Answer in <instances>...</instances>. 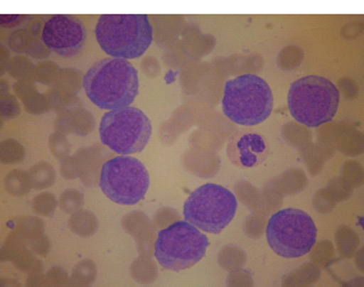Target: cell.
Returning <instances> with one entry per match:
<instances>
[{"mask_svg":"<svg viewBox=\"0 0 364 287\" xmlns=\"http://www.w3.org/2000/svg\"><path fill=\"white\" fill-rule=\"evenodd\" d=\"M0 19H1L3 27H14V26H18L21 23L23 17L22 16H13V14H9V16L1 14Z\"/></svg>","mask_w":364,"mask_h":287,"instance_id":"cell-12","label":"cell"},{"mask_svg":"<svg viewBox=\"0 0 364 287\" xmlns=\"http://www.w3.org/2000/svg\"><path fill=\"white\" fill-rule=\"evenodd\" d=\"M238 202L223 185L205 184L192 192L184 203V220L210 234H220L232 222Z\"/></svg>","mask_w":364,"mask_h":287,"instance_id":"cell-6","label":"cell"},{"mask_svg":"<svg viewBox=\"0 0 364 287\" xmlns=\"http://www.w3.org/2000/svg\"><path fill=\"white\" fill-rule=\"evenodd\" d=\"M208 237L198 227L178 221L159 232L155 243V256L164 269L183 271L193 267L208 251Z\"/></svg>","mask_w":364,"mask_h":287,"instance_id":"cell-5","label":"cell"},{"mask_svg":"<svg viewBox=\"0 0 364 287\" xmlns=\"http://www.w3.org/2000/svg\"><path fill=\"white\" fill-rule=\"evenodd\" d=\"M221 107L235 124L258 125L270 117L274 96L267 82L248 73L226 82Z\"/></svg>","mask_w":364,"mask_h":287,"instance_id":"cell-4","label":"cell"},{"mask_svg":"<svg viewBox=\"0 0 364 287\" xmlns=\"http://www.w3.org/2000/svg\"><path fill=\"white\" fill-rule=\"evenodd\" d=\"M95 33L102 50L112 58L127 60L142 57L154 38L146 14H104Z\"/></svg>","mask_w":364,"mask_h":287,"instance_id":"cell-2","label":"cell"},{"mask_svg":"<svg viewBox=\"0 0 364 287\" xmlns=\"http://www.w3.org/2000/svg\"><path fill=\"white\" fill-rule=\"evenodd\" d=\"M237 151V161L245 168H255L264 160L270 153L269 144L264 141V137L256 133L245 134L239 138L235 144Z\"/></svg>","mask_w":364,"mask_h":287,"instance_id":"cell-11","label":"cell"},{"mask_svg":"<svg viewBox=\"0 0 364 287\" xmlns=\"http://www.w3.org/2000/svg\"><path fill=\"white\" fill-rule=\"evenodd\" d=\"M139 87L137 70L132 63L120 58H105L95 63L83 80L88 99L109 112L131 107Z\"/></svg>","mask_w":364,"mask_h":287,"instance_id":"cell-1","label":"cell"},{"mask_svg":"<svg viewBox=\"0 0 364 287\" xmlns=\"http://www.w3.org/2000/svg\"><path fill=\"white\" fill-rule=\"evenodd\" d=\"M150 175L145 165L132 156H118L102 165L100 188L107 198L118 205L132 206L145 198Z\"/></svg>","mask_w":364,"mask_h":287,"instance_id":"cell-9","label":"cell"},{"mask_svg":"<svg viewBox=\"0 0 364 287\" xmlns=\"http://www.w3.org/2000/svg\"><path fill=\"white\" fill-rule=\"evenodd\" d=\"M266 237L277 256L299 258L314 248L317 227L308 213L298 208H285L271 216Z\"/></svg>","mask_w":364,"mask_h":287,"instance_id":"cell-7","label":"cell"},{"mask_svg":"<svg viewBox=\"0 0 364 287\" xmlns=\"http://www.w3.org/2000/svg\"><path fill=\"white\" fill-rule=\"evenodd\" d=\"M87 38V30L80 19L58 14L53 16L44 26L43 41L53 53L64 58L78 55Z\"/></svg>","mask_w":364,"mask_h":287,"instance_id":"cell-10","label":"cell"},{"mask_svg":"<svg viewBox=\"0 0 364 287\" xmlns=\"http://www.w3.org/2000/svg\"><path fill=\"white\" fill-rule=\"evenodd\" d=\"M151 134L152 124L150 119L137 107L113 110L101 119V142L123 156L145 150Z\"/></svg>","mask_w":364,"mask_h":287,"instance_id":"cell-8","label":"cell"},{"mask_svg":"<svg viewBox=\"0 0 364 287\" xmlns=\"http://www.w3.org/2000/svg\"><path fill=\"white\" fill-rule=\"evenodd\" d=\"M339 100L336 86L321 75H307L295 81L288 94L291 117L308 128L331 121L338 113Z\"/></svg>","mask_w":364,"mask_h":287,"instance_id":"cell-3","label":"cell"}]
</instances>
